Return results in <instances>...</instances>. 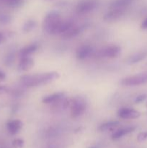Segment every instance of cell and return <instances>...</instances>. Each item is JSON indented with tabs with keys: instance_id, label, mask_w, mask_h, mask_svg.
<instances>
[{
	"instance_id": "cell-1",
	"label": "cell",
	"mask_w": 147,
	"mask_h": 148,
	"mask_svg": "<svg viewBox=\"0 0 147 148\" xmlns=\"http://www.w3.org/2000/svg\"><path fill=\"white\" fill-rule=\"evenodd\" d=\"M59 77V75L58 72H50L33 75H24L21 77V82L24 85L30 88L46 85L56 80Z\"/></svg>"
},
{
	"instance_id": "cell-2",
	"label": "cell",
	"mask_w": 147,
	"mask_h": 148,
	"mask_svg": "<svg viewBox=\"0 0 147 148\" xmlns=\"http://www.w3.org/2000/svg\"><path fill=\"white\" fill-rule=\"evenodd\" d=\"M61 23L62 20L61 19L59 12L51 11L48 13L44 18L43 23V29L49 34H59Z\"/></svg>"
},
{
	"instance_id": "cell-3",
	"label": "cell",
	"mask_w": 147,
	"mask_h": 148,
	"mask_svg": "<svg viewBox=\"0 0 147 148\" xmlns=\"http://www.w3.org/2000/svg\"><path fill=\"white\" fill-rule=\"evenodd\" d=\"M146 83H147V72L125 77L120 82L123 86H138Z\"/></svg>"
},
{
	"instance_id": "cell-4",
	"label": "cell",
	"mask_w": 147,
	"mask_h": 148,
	"mask_svg": "<svg viewBox=\"0 0 147 148\" xmlns=\"http://www.w3.org/2000/svg\"><path fill=\"white\" fill-rule=\"evenodd\" d=\"M86 103L82 98L78 97L74 98L71 104V115L73 118H78L85 112Z\"/></svg>"
},
{
	"instance_id": "cell-5",
	"label": "cell",
	"mask_w": 147,
	"mask_h": 148,
	"mask_svg": "<svg viewBox=\"0 0 147 148\" xmlns=\"http://www.w3.org/2000/svg\"><path fill=\"white\" fill-rule=\"evenodd\" d=\"M97 0H81L76 7V12L79 14H86L97 8Z\"/></svg>"
},
{
	"instance_id": "cell-6",
	"label": "cell",
	"mask_w": 147,
	"mask_h": 148,
	"mask_svg": "<svg viewBox=\"0 0 147 148\" xmlns=\"http://www.w3.org/2000/svg\"><path fill=\"white\" fill-rule=\"evenodd\" d=\"M121 52V49L120 46L116 45H112V46H106L103 48L101 51H99V54L102 57L106 58H115L120 55Z\"/></svg>"
},
{
	"instance_id": "cell-7",
	"label": "cell",
	"mask_w": 147,
	"mask_h": 148,
	"mask_svg": "<svg viewBox=\"0 0 147 148\" xmlns=\"http://www.w3.org/2000/svg\"><path fill=\"white\" fill-rule=\"evenodd\" d=\"M118 116L123 119H135L141 116V113L131 108H122L118 111Z\"/></svg>"
},
{
	"instance_id": "cell-8",
	"label": "cell",
	"mask_w": 147,
	"mask_h": 148,
	"mask_svg": "<svg viewBox=\"0 0 147 148\" xmlns=\"http://www.w3.org/2000/svg\"><path fill=\"white\" fill-rule=\"evenodd\" d=\"M125 10L122 9H110L104 16V20L107 22L116 21L123 15Z\"/></svg>"
},
{
	"instance_id": "cell-9",
	"label": "cell",
	"mask_w": 147,
	"mask_h": 148,
	"mask_svg": "<svg viewBox=\"0 0 147 148\" xmlns=\"http://www.w3.org/2000/svg\"><path fill=\"white\" fill-rule=\"evenodd\" d=\"M34 66V60L30 56L21 57L18 64V69L20 71L26 72L31 69Z\"/></svg>"
},
{
	"instance_id": "cell-10",
	"label": "cell",
	"mask_w": 147,
	"mask_h": 148,
	"mask_svg": "<svg viewBox=\"0 0 147 148\" xmlns=\"http://www.w3.org/2000/svg\"><path fill=\"white\" fill-rule=\"evenodd\" d=\"M93 49L89 45H83L76 50V56L79 59L83 60L86 59L92 54Z\"/></svg>"
},
{
	"instance_id": "cell-11",
	"label": "cell",
	"mask_w": 147,
	"mask_h": 148,
	"mask_svg": "<svg viewBox=\"0 0 147 148\" xmlns=\"http://www.w3.org/2000/svg\"><path fill=\"white\" fill-rule=\"evenodd\" d=\"M22 127V122L19 119H14L10 121L7 124V128L10 134L14 135L21 130Z\"/></svg>"
},
{
	"instance_id": "cell-12",
	"label": "cell",
	"mask_w": 147,
	"mask_h": 148,
	"mask_svg": "<svg viewBox=\"0 0 147 148\" xmlns=\"http://www.w3.org/2000/svg\"><path fill=\"white\" fill-rule=\"evenodd\" d=\"M82 29V27H81V26H78L76 25L75 24H73L66 32H65V33L61 34V36L63 38H73L76 37V36H78V35L81 33Z\"/></svg>"
},
{
	"instance_id": "cell-13",
	"label": "cell",
	"mask_w": 147,
	"mask_h": 148,
	"mask_svg": "<svg viewBox=\"0 0 147 148\" xmlns=\"http://www.w3.org/2000/svg\"><path fill=\"white\" fill-rule=\"evenodd\" d=\"M65 94L63 92H56V93L51 94V95H46L43 97L42 101L43 103L49 104V103H56L59 102L64 98Z\"/></svg>"
},
{
	"instance_id": "cell-14",
	"label": "cell",
	"mask_w": 147,
	"mask_h": 148,
	"mask_svg": "<svg viewBox=\"0 0 147 148\" xmlns=\"http://www.w3.org/2000/svg\"><path fill=\"white\" fill-rule=\"evenodd\" d=\"M135 130V127H125V128L120 129V130H117L116 132H115L112 134L111 138H112V140H119V139L122 138V137H124V136L133 132Z\"/></svg>"
},
{
	"instance_id": "cell-15",
	"label": "cell",
	"mask_w": 147,
	"mask_h": 148,
	"mask_svg": "<svg viewBox=\"0 0 147 148\" xmlns=\"http://www.w3.org/2000/svg\"><path fill=\"white\" fill-rule=\"evenodd\" d=\"M146 57H147V51L138 52V53H134V54H133L132 56H130V57L128 59V60H127V63H128V64H130V65L135 64L138 63V62L143 61Z\"/></svg>"
},
{
	"instance_id": "cell-16",
	"label": "cell",
	"mask_w": 147,
	"mask_h": 148,
	"mask_svg": "<svg viewBox=\"0 0 147 148\" xmlns=\"http://www.w3.org/2000/svg\"><path fill=\"white\" fill-rule=\"evenodd\" d=\"M133 0H114L110 5V9H122L125 10L131 5Z\"/></svg>"
},
{
	"instance_id": "cell-17",
	"label": "cell",
	"mask_w": 147,
	"mask_h": 148,
	"mask_svg": "<svg viewBox=\"0 0 147 148\" xmlns=\"http://www.w3.org/2000/svg\"><path fill=\"white\" fill-rule=\"evenodd\" d=\"M38 49V46L36 43L30 44L25 47L22 48L20 51V57H24V56H29L30 55L33 54V53L37 51Z\"/></svg>"
},
{
	"instance_id": "cell-18",
	"label": "cell",
	"mask_w": 147,
	"mask_h": 148,
	"mask_svg": "<svg viewBox=\"0 0 147 148\" xmlns=\"http://www.w3.org/2000/svg\"><path fill=\"white\" fill-rule=\"evenodd\" d=\"M120 125V122L118 121H110L105 122L104 124H101L99 130L101 132H108L111 131V130H115V128Z\"/></svg>"
},
{
	"instance_id": "cell-19",
	"label": "cell",
	"mask_w": 147,
	"mask_h": 148,
	"mask_svg": "<svg viewBox=\"0 0 147 148\" xmlns=\"http://www.w3.org/2000/svg\"><path fill=\"white\" fill-rule=\"evenodd\" d=\"M36 22L33 20H28L24 23L22 30L24 33H29L35 27Z\"/></svg>"
},
{
	"instance_id": "cell-20",
	"label": "cell",
	"mask_w": 147,
	"mask_h": 148,
	"mask_svg": "<svg viewBox=\"0 0 147 148\" xmlns=\"http://www.w3.org/2000/svg\"><path fill=\"white\" fill-rule=\"evenodd\" d=\"M4 4L11 7H20L22 3V0H1Z\"/></svg>"
},
{
	"instance_id": "cell-21",
	"label": "cell",
	"mask_w": 147,
	"mask_h": 148,
	"mask_svg": "<svg viewBox=\"0 0 147 148\" xmlns=\"http://www.w3.org/2000/svg\"><path fill=\"white\" fill-rule=\"evenodd\" d=\"M12 18L9 14L1 13L0 14V25H7L11 22Z\"/></svg>"
},
{
	"instance_id": "cell-22",
	"label": "cell",
	"mask_w": 147,
	"mask_h": 148,
	"mask_svg": "<svg viewBox=\"0 0 147 148\" xmlns=\"http://www.w3.org/2000/svg\"><path fill=\"white\" fill-rule=\"evenodd\" d=\"M12 145L15 148H22L24 145V141L21 139H16L12 142Z\"/></svg>"
},
{
	"instance_id": "cell-23",
	"label": "cell",
	"mask_w": 147,
	"mask_h": 148,
	"mask_svg": "<svg viewBox=\"0 0 147 148\" xmlns=\"http://www.w3.org/2000/svg\"><path fill=\"white\" fill-rule=\"evenodd\" d=\"M137 140L138 142H144L147 140V132H142L139 133L137 137Z\"/></svg>"
},
{
	"instance_id": "cell-24",
	"label": "cell",
	"mask_w": 147,
	"mask_h": 148,
	"mask_svg": "<svg viewBox=\"0 0 147 148\" xmlns=\"http://www.w3.org/2000/svg\"><path fill=\"white\" fill-rule=\"evenodd\" d=\"M14 53H9L5 58V63L7 64V65H10L12 63L13 61H14Z\"/></svg>"
},
{
	"instance_id": "cell-25",
	"label": "cell",
	"mask_w": 147,
	"mask_h": 148,
	"mask_svg": "<svg viewBox=\"0 0 147 148\" xmlns=\"http://www.w3.org/2000/svg\"><path fill=\"white\" fill-rule=\"evenodd\" d=\"M146 98V95H144V94L138 95V96L135 98V103H140L143 102V101H144Z\"/></svg>"
},
{
	"instance_id": "cell-26",
	"label": "cell",
	"mask_w": 147,
	"mask_h": 148,
	"mask_svg": "<svg viewBox=\"0 0 147 148\" xmlns=\"http://www.w3.org/2000/svg\"><path fill=\"white\" fill-rule=\"evenodd\" d=\"M6 40H7L6 35L4 33H2V32H0V44L4 43Z\"/></svg>"
},
{
	"instance_id": "cell-27",
	"label": "cell",
	"mask_w": 147,
	"mask_h": 148,
	"mask_svg": "<svg viewBox=\"0 0 147 148\" xmlns=\"http://www.w3.org/2000/svg\"><path fill=\"white\" fill-rule=\"evenodd\" d=\"M8 91V88L6 86H0V95L4 94Z\"/></svg>"
},
{
	"instance_id": "cell-28",
	"label": "cell",
	"mask_w": 147,
	"mask_h": 148,
	"mask_svg": "<svg viewBox=\"0 0 147 148\" xmlns=\"http://www.w3.org/2000/svg\"><path fill=\"white\" fill-rule=\"evenodd\" d=\"M6 78V75L4 72L0 70V82H1L2 81H4Z\"/></svg>"
},
{
	"instance_id": "cell-29",
	"label": "cell",
	"mask_w": 147,
	"mask_h": 148,
	"mask_svg": "<svg viewBox=\"0 0 147 148\" xmlns=\"http://www.w3.org/2000/svg\"><path fill=\"white\" fill-rule=\"evenodd\" d=\"M141 28L143 29V30H146V29H147V18H146L145 20L143 21L142 24H141Z\"/></svg>"
},
{
	"instance_id": "cell-30",
	"label": "cell",
	"mask_w": 147,
	"mask_h": 148,
	"mask_svg": "<svg viewBox=\"0 0 147 148\" xmlns=\"http://www.w3.org/2000/svg\"><path fill=\"white\" fill-rule=\"evenodd\" d=\"M89 148H99L98 146H92V147H89Z\"/></svg>"
}]
</instances>
